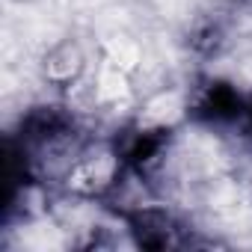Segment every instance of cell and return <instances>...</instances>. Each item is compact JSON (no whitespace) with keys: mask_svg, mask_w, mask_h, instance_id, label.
Listing matches in <instances>:
<instances>
[{"mask_svg":"<svg viewBox=\"0 0 252 252\" xmlns=\"http://www.w3.org/2000/svg\"><path fill=\"white\" fill-rule=\"evenodd\" d=\"M122 220L128 222V231L134 234L137 246H146V249H178V246H187L184 225L163 208L125 211Z\"/></svg>","mask_w":252,"mask_h":252,"instance_id":"6da1fadb","label":"cell"},{"mask_svg":"<svg viewBox=\"0 0 252 252\" xmlns=\"http://www.w3.org/2000/svg\"><path fill=\"white\" fill-rule=\"evenodd\" d=\"M190 113H193V119H199L205 125H225V122L240 119L246 113V104H243V98L237 95V89L231 83H225V80H205L193 92Z\"/></svg>","mask_w":252,"mask_h":252,"instance_id":"7a4b0ae2","label":"cell"},{"mask_svg":"<svg viewBox=\"0 0 252 252\" xmlns=\"http://www.w3.org/2000/svg\"><path fill=\"white\" fill-rule=\"evenodd\" d=\"M163 149H166V134L163 131H134L122 140L119 160L125 166H131L134 172H146L152 163H158Z\"/></svg>","mask_w":252,"mask_h":252,"instance_id":"3957f363","label":"cell"},{"mask_svg":"<svg viewBox=\"0 0 252 252\" xmlns=\"http://www.w3.org/2000/svg\"><path fill=\"white\" fill-rule=\"evenodd\" d=\"M83 68V57L77 51V45L71 42H63L60 48H54L48 57H45V77L57 80V83H68L80 74Z\"/></svg>","mask_w":252,"mask_h":252,"instance_id":"277c9868","label":"cell"},{"mask_svg":"<svg viewBox=\"0 0 252 252\" xmlns=\"http://www.w3.org/2000/svg\"><path fill=\"white\" fill-rule=\"evenodd\" d=\"M243 119H246V128H249V134H252V104H246V113H243Z\"/></svg>","mask_w":252,"mask_h":252,"instance_id":"5b68a950","label":"cell"},{"mask_svg":"<svg viewBox=\"0 0 252 252\" xmlns=\"http://www.w3.org/2000/svg\"><path fill=\"white\" fill-rule=\"evenodd\" d=\"M228 6H240V3H246V0H225Z\"/></svg>","mask_w":252,"mask_h":252,"instance_id":"8992f818","label":"cell"}]
</instances>
